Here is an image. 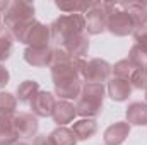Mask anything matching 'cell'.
<instances>
[{"label": "cell", "mask_w": 147, "mask_h": 145, "mask_svg": "<svg viewBox=\"0 0 147 145\" xmlns=\"http://www.w3.org/2000/svg\"><path fill=\"white\" fill-rule=\"evenodd\" d=\"M9 5H10L9 0H0V14H5L7 9H9Z\"/></svg>", "instance_id": "31"}, {"label": "cell", "mask_w": 147, "mask_h": 145, "mask_svg": "<svg viewBox=\"0 0 147 145\" xmlns=\"http://www.w3.org/2000/svg\"><path fill=\"white\" fill-rule=\"evenodd\" d=\"M92 2H84V0H58L55 2L57 9L65 12V14H86L87 9L91 7Z\"/></svg>", "instance_id": "22"}, {"label": "cell", "mask_w": 147, "mask_h": 145, "mask_svg": "<svg viewBox=\"0 0 147 145\" xmlns=\"http://www.w3.org/2000/svg\"><path fill=\"white\" fill-rule=\"evenodd\" d=\"M106 31H110L113 36L118 38L134 34V31H135L134 21L120 7V2H113V7H111L110 14H108V21H106Z\"/></svg>", "instance_id": "6"}, {"label": "cell", "mask_w": 147, "mask_h": 145, "mask_svg": "<svg viewBox=\"0 0 147 145\" xmlns=\"http://www.w3.org/2000/svg\"><path fill=\"white\" fill-rule=\"evenodd\" d=\"M77 116V111H75V106H74L70 101H57L55 104V109H53V121L58 125V126H65L69 123H72Z\"/></svg>", "instance_id": "14"}, {"label": "cell", "mask_w": 147, "mask_h": 145, "mask_svg": "<svg viewBox=\"0 0 147 145\" xmlns=\"http://www.w3.org/2000/svg\"><path fill=\"white\" fill-rule=\"evenodd\" d=\"M14 130L19 138H34L39 130L38 118L33 113H16L14 116Z\"/></svg>", "instance_id": "8"}, {"label": "cell", "mask_w": 147, "mask_h": 145, "mask_svg": "<svg viewBox=\"0 0 147 145\" xmlns=\"http://www.w3.org/2000/svg\"><path fill=\"white\" fill-rule=\"evenodd\" d=\"M72 132L75 133L77 140H89L98 132V123L94 118H80V119L74 121Z\"/></svg>", "instance_id": "17"}, {"label": "cell", "mask_w": 147, "mask_h": 145, "mask_svg": "<svg viewBox=\"0 0 147 145\" xmlns=\"http://www.w3.org/2000/svg\"><path fill=\"white\" fill-rule=\"evenodd\" d=\"M132 36H134V41H135L137 46H140V48L147 50V26L135 28V31H134Z\"/></svg>", "instance_id": "28"}, {"label": "cell", "mask_w": 147, "mask_h": 145, "mask_svg": "<svg viewBox=\"0 0 147 145\" xmlns=\"http://www.w3.org/2000/svg\"><path fill=\"white\" fill-rule=\"evenodd\" d=\"M9 80H10V73H9V70L0 63V89L5 87V85L9 84Z\"/></svg>", "instance_id": "29"}, {"label": "cell", "mask_w": 147, "mask_h": 145, "mask_svg": "<svg viewBox=\"0 0 147 145\" xmlns=\"http://www.w3.org/2000/svg\"><path fill=\"white\" fill-rule=\"evenodd\" d=\"M50 31H51V41H55L58 46H63L72 38L84 34L86 17L84 14H63L50 24Z\"/></svg>", "instance_id": "2"}, {"label": "cell", "mask_w": 147, "mask_h": 145, "mask_svg": "<svg viewBox=\"0 0 147 145\" xmlns=\"http://www.w3.org/2000/svg\"><path fill=\"white\" fill-rule=\"evenodd\" d=\"M14 145H31V144H28V142H16Z\"/></svg>", "instance_id": "32"}, {"label": "cell", "mask_w": 147, "mask_h": 145, "mask_svg": "<svg viewBox=\"0 0 147 145\" xmlns=\"http://www.w3.org/2000/svg\"><path fill=\"white\" fill-rule=\"evenodd\" d=\"M39 91H41V89H39V84H38L36 80H24V82H21V84L17 85V89H16V97H17L19 103L28 104V103H31V101L34 99V96H36Z\"/></svg>", "instance_id": "20"}, {"label": "cell", "mask_w": 147, "mask_h": 145, "mask_svg": "<svg viewBox=\"0 0 147 145\" xmlns=\"http://www.w3.org/2000/svg\"><path fill=\"white\" fill-rule=\"evenodd\" d=\"M53 48H26L24 50V62L31 67L46 68L51 63Z\"/></svg>", "instance_id": "11"}, {"label": "cell", "mask_w": 147, "mask_h": 145, "mask_svg": "<svg viewBox=\"0 0 147 145\" xmlns=\"http://www.w3.org/2000/svg\"><path fill=\"white\" fill-rule=\"evenodd\" d=\"M33 145H53L50 135H36L34 140H33Z\"/></svg>", "instance_id": "30"}, {"label": "cell", "mask_w": 147, "mask_h": 145, "mask_svg": "<svg viewBox=\"0 0 147 145\" xmlns=\"http://www.w3.org/2000/svg\"><path fill=\"white\" fill-rule=\"evenodd\" d=\"M0 113L16 114L17 113V97L7 91H0Z\"/></svg>", "instance_id": "25"}, {"label": "cell", "mask_w": 147, "mask_h": 145, "mask_svg": "<svg viewBox=\"0 0 147 145\" xmlns=\"http://www.w3.org/2000/svg\"><path fill=\"white\" fill-rule=\"evenodd\" d=\"M33 21H36V17H34V5L31 2H26V0H14V2H10L7 12L3 14V26L12 36L16 33H19L24 26H28Z\"/></svg>", "instance_id": "3"}, {"label": "cell", "mask_w": 147, "mask_h": 145, "mask_svg": "<svg viewBox=\"0 0 147 145\" xmlns=\"http://www.w3.org/2000/svg\"><path fill=\"white\" fill-rule=\"evenodd\" d=\"M111 65L103 58H92L86 63V68L82 72V80L86 84H103L110 80Z\"/></svg>", "instance_id": "7"}, {"label": "cell", "mask_w": 147, "mask_h": 145, "mask_svg": "<svg viewBox=\"0 0 147 145\" xmlns=\"http://www.w3.org/2000/svg\"><path fill=\"white\" fill-rule=\"evenodd\" d=\"M14 116L16 114L0 113V145H14L19 142V137L14 130Z\"/></svg>", "instance_id": "15"}, {"label": "cell", "mask_w": 147, "mask_h": 145, "mask_svg": "<svg viewBox=\"0 0 147 145\" xmlns=\"http://www.w3.org/2000/svg\"><path fill=\"white\" fill-rule=\"evenodd\" d=\"M12 48H14V38H12V34L3 28V29L0 31V63L10 58Z\"/></svg>", "instance_id": "24"}, {"label": "cell", "mask_w": 147, "mask_h": 145, "mask_svg": "<svg viewBox=\"0 0 147 145\" xmlns=\"http://www.w3.org/2000/svg\"><path fill=\"white\" fill-rule=\"evenodd\" d=\"M111 7H113V2H92L91 3V7L84 14L87 34L98 36L106 31V21H108Z\"/></svg>", "instance_id": "5"}, {"label": "cell", "mask_w": 147, "mask_h": 145, "mask_svg": "<svg viewBox=\"0 0 147 145\" xmlns=\"http://www.w3.org/2000/svg\"><path fill=\"white\" fill-rule=\"evenodd\" d=\"M50 138H51L53 145H77V142H79L72 128H67V126H57L50 133Z\"/></svg>", "instance_id": "21"}, {"label": "cell", "mask_w": 147, "mask_h": 145, "mask_svg": "<svg viewBox=\"0 0 147 145\" xmlns=\"http://www.w3.org/2000/svg\"><path fill=\"white\" fill-rule=\"evenodd\" d=\"M55 94H51L50 91H39L34 99L29 103L31 106V113L36 116V118H48L53 114V109H55Z\"/></svg>", "instance_id": "9"}, {"label": "cell", "mask_w": 147, "mask_h": 145, "mask_svg": "<svg viewBox=\"0 0 147 145\" xmlns=\"http://www.w3.org/2000/svg\"><path fill=\"white\" fill-rule=\"evenodd\" d=\"M130 125L127 121H115L105 130L103 140L105 145H121L130 135Z\"/></svg>", "instance_id": "10"}, {"label": "cell", "mask_w": 147, "mask_h": 145, "mask_svg": "<svg viewBox=\"0 0 147 145\" xmlns=\"http://www.w3.org/2000/svg\"><path fill=\"white\" fill-rule=\"evenodd\" d=\"M146 103H147V91H146Z\"/></svg>", "instance_id": "34"}, {"label": "cell", "mask_w": 147, "mask_h": 145, "mask_svg": "<svg viewBox=\"0 0 147 145\" xmlns=\"http://www.w3.org/2000/svg\"><path fill=\"white\" fill-rule=\"evenodd\" d=\"M12 38L19 43H24L28 48H50L51 31H50V26L39 21H33Z\"/></svg>", "instance_id": "4"}, {"label": "cell", "mask_w": 147, "mask_h": 145, "mask_svg": "<svg viewBox=\"0 0 147 145\" xmlns=\"http://www.w3.org/2000/svg\"><path fill=\"white\" fill-rule=\"evenodd\" d=\"M80 91H82V80H72L55 85V96H58L62 101H72V99L77 101Z\"/></svg>", "instance_id": "19"}, {"label": "cell", "mask_w": 147, "mask_h": 145, "mask_svg": "<svg viewBox=\"0 0 147 145\" xmlns=\"http://www.w3.org/2000/svg\"><path fill=\"white\" fill-rule=\"evenodd\" d=\"M120 7L130 15L135 28L147 26V2H120Z\"/></svg>", "instance_id": "13"}, {"label": "cell", "mask_w": 147, "mask_h": 145, "mask_svg": "<svg viewBox=\"0 0 147 145\" xmlns=\"http://www.w3.org/2000/svg\"><path fill=\"white\" fill-rule=\"evenodd\" d=\"M135 70H137V67H135L128 58H123V60L116 62V63L111 67L113 77H118V79H123V80H128V82H130V77L134 75Z\"/></svg>", "instance_id": "23"}, {"label": "cell", "mask_w": 147, "mask_h": 145, "mask_svg": "<svg viewBox=\"0 0 147 145\" xmlns=\"http://www.w3.org/2000/svg\"><path fill=\"white\" fill-rule=\"evenodd\" d=\"M128 60L137 67V68H147V50L134 44L128 51Z\"/></svg>", "instance_id": "26"}, {"label": "cell", "mask_w": 147, "mask_h": 145, "mask_svg": "<svg viewBox=\"0 0 147 145\" xmlns=\"http://www.w3.org/2000/svg\"><path fill=\"white\" fill-rule=\"evenodd\" d=\"M60 48H63L74 58H84V55H87V51H89V38L86 34H79V36L72 38L70 41H67Z\"/></svg>", "instance_id": "18"}, {"label": "cell", "mask_w": 147, "mask_h": 145, "mask_svg": "<svg viewBox=\"0 0 147 145\" xmlns=\"http://www.w3.org/2000/svg\"><path fill=\"white\" fill-rule=\"evenodd\" d=\"M130 84L134 89L147 91V68H137L130 77Z\"/></svg>", "instance_id": "27"}, {"label": "cell", "mask_w": 147, "mask_h": 145, "mask_svg": "<svg viewBox=\"0 0 147 145\" xmlns=\"http://www.w3.org/2000/svg\"><path fill=\"white\" fill-rule=\"evenodd\" d=\"M132 84L128 80H123V79H118V77H113L108 80V85H106V92L110 96L111 101L115 103H123L130 97L132 94Z\"/></svg>", "instance_id": "12"}, {"label": "cell", "mask_w": 147, "mask_h": 145, "mask_svg": "<svg viewBox=\"0 0 147 145\" xmlns=\"http://www.w3.org/2000/svg\"><path fill=\"white\" fill-rule=\"evenodd\" d=\"M106 87L103 84H82L80 96L75 101V111L80 118H96L103 111Z\"/></svg>", "instance_id": "1"}, {"label": "cell", "mask_w": 147, "mask_h": 145, "mask_svg": "<svg viewBox=\"0 0 147 145\" xmlns=\"http://www.w3.org/2000/svg\"><path fill=\"white\" fill-rule=\"evenodd\" d=\"M127 123L130 126H146L147 125V103L135 101L130 103L128 108L125 111Z\"/></svg>", "instance_id": "16"}, {"label": "cell", "mask_w": 147, "mask_h": 145, "mask_svg": "<svg viewBox=\"0 0 147 145\" xmlns=\"http://www.w3.org/2000/svg\"><path fill=\"white\" fill-rule=\"evenodd\" d=\"M2 22H3V19H2V14H0V31L3 29V28H2Z\"/></svg>", "instance_id": "33"}]
</instances>
